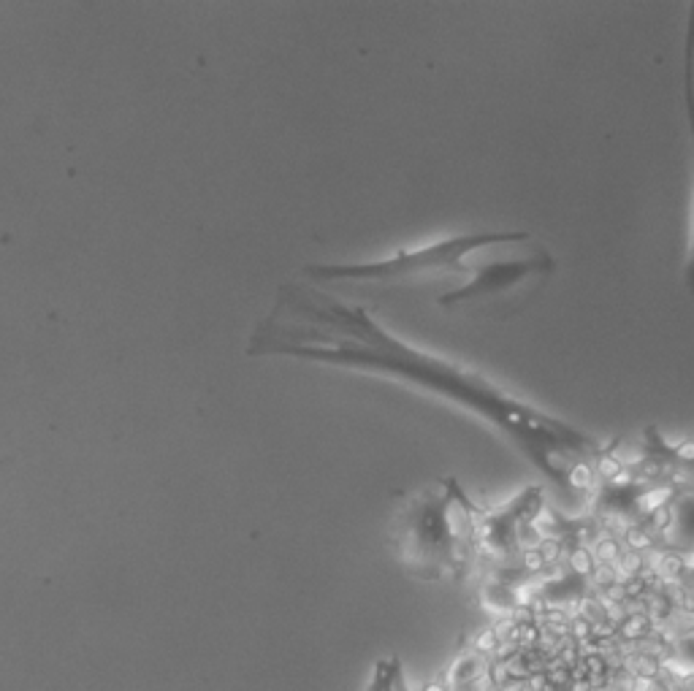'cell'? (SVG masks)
<instances>
[{
	"label": "cell",
	"mask_w": 694,
	"mask_h": 691,
	"mask_svg": "<svg viewBox=\"0 0 694 691\" xmlns=\"http://www.w3.org/2000/svg\"><path fill=\"white\" fill-rule=\"evenodd\" d=\"M556 269L551 252H534L526 257H507L494 260L486 266L472 269L469 280L439 296V307H461V304H477V301H494V298L513 296L518 287H524L531 280H545Z\"/></svg>",
	"instance_id": "4"
},
{
	"label": "cell",
	"mask_w": 694,
	"mask_h": 691,
	"mask_svg": "<svg viewBox=\"0 0 694 691\" xmlns=\"http://www.w3.org/2000/svg\"><path fill=\"white\" fill-rule=\"evenodd\" d=\"M499 691H529V689H526V680H507L504 686H499Z\"/></svg>",
	"instance_id": "12"
},
{
	"label": "cell",
	"mask_w": 694,
	"mask_h": 691,
	"mask_svg": "<svg viewBox=\"0 0 694 691\" xmlns=\"http://www.w3.org/2000/svg\"><path fill=\"white\" fill-rule=\"evenodd\" d=\"M659 662L653 659L651 653H640V656H635L632 659V672H635V677H640V680H656L659 677Z\"/></svg>",
	"instance_id": "6"
},
{
	"label": "cell",
	"mask_w": 694,
	"mask_h": 691,
	"mask_svg": "<svg viewBox=\"0 0 694 691\" xmlns=\"http://www.w3.org/2000/svg\"><path fill=\"white\" fill-rule=\"evenodd\" d=\"M683 111H686L694 155V3H689V22H686V39H683ZM683 282H686V290L694 296V193L692 206H689V242H686V257H683Z\"/></svg>",
	"instance_id": "5"
},
{
	"label": "cell",
	"mask_w": 694,
	"mask_h": 691,
	"mask_svg": "<svg viewBox=\"0 0 694 691\" xmlns=\"http://www.w3.org/2000/svg\"><path fill=\"white\" fill-rule=\"evenodd\" d=\"M572 637H575V640H586V637H591V623H588V621H575V626H572Z\"/></svg>",
	"instance_id": "11"
},
{
	"label": "cell",
	"mask_w": 694,
	"mask_h": 691,
	"mask_svg": "<svg viewBox=\"0 0 694 691\" xmlns=\"http://www.w3.org/2000/svg\"><path fill=\"white\" fill-rule=\"evenodd\" d=\"M426 691H445V689H442V686H429Z\"/></svg>",
	"instance_id": "13"
},
{
	"label": "cell",
	"mask_w": 694,
	"mask_h": 691,
	"mask_svg": "<svg viewBox=\"0 0 694 691\" xmlns=\"http://www.w3.org/2000/svg\"><path fill=\"white\" fill-rule=\"evenodd\" d=\"M247 355H282L350 369L432 393L489 423L558 486L567 483L558 459L599 453V442L583 429L518 399L480 372L409 344L367 309L350 307L315 285L290 282L277 290L272 312L250 337Z\"/></svg>",
	"instance_id": "1"
},
{
	"label": "cell",
	"mask_w": 694,
	"mask_h": 691,
	"mask_svg": "<svg viewBox=\"0 0 694 691\" xmlns=\"http://www.w3.org/2000/svg\"><path fill=\"white\" fill-rule=\"evenodd\" d=\"M551 691H570V689H551Z\"/></svg>",
	"instance_id": "14"
},
{
	"label": "cell",
	"mask_w": 694,
	"mask_h": 691,
	"mask_svg": "<svg viewBox=\"0 0 694 691\" xmlns=\"http://www.w3.org/2000/svg\"><path fill=\"white\" fill-rule=\"evenodd\" d=\"M442 491L418 493L394 521V545L402 564L426 580L448 575L464 558L477 513L456 480H442Z\"/></svg>",
	"instance_id": "2"
},
{
	"label": "cell",
	"mask_w": 694,
	"mask_h": 691,
	"mask_svg": "<svg viewBox=\"0 0 694 691\" xmlns=\"http://www.w3.org/2000/svg\"><path fill=\"white\" fill-rule=\"evenodd\" d=\"M545 677H548V686H551V689H570V683H572L570 667H564L561 662L548 664V667H545Z\"/></svg>",
	"instance_id": "7"
},
{
	"label": "cell",
	"mask_w": 694,
	"mask_h": 691,
	"mask_svg": "<svg viewBox=\"0 0 694 691\" xmlns=\"http://www.w3.org/2000/svg\"><path fill=\"white\" fill-rule=\"evenodd\" d=\"M529 242L526 230H477V233H459L448 239L399 250L388 257L364 260V263H334V266H312L307 274L312 280H347V282H402L429 274H461L469 277L472 269L466 266V257L496 247V244H524Z\"/></svg>",
	"instance_id": "3"
},
{
	"label": "cell",
	"mask_w": 694,
	"mask_h": 691,
	"mask_svg": "<svg viewBox=\"0 0 694 691\" xmlns=\"http://www.w3.org/2000/svg\"><path fill=\"white\" fill-rule=\"evenodd\" d=\"M477 672H480V662H477L475 656H466V659H461V662L453 667V683H469V680H475Z\"/></svg>",
	"instance_id": "8"
},
{
	"label": "cell",
	"mask_w": 694,
	"mask_h": 691,
	"mask_svg": "<svg viewBox=\"0 0 694 691\" xmlns=\"http://www.w3.org/2000/svg\"><path fill=\"white\" fill-rule=\"evenodd\" d=\"M645 635V618L643 615H635V618H629V621L624 623V637H643Z\"/></svg>",
	"instance_id": "9"
},
{
	"label": "cell",
	"mask_w": 694,
	"mask_h": 691,
	"mask_svg": "<svg viewBox=\"0 0 694 691\" xmlns=\"http://www.w3.org/2000/svg\"><path fill=\"white\" fill-rule=\"evenodd\" d=\"M477 648H480V650H496V648H499V640H496V632H494V629H489V632H483V635L477 637Z\"/></svg>",
	"instance_id": "10"
}]
</instances>
